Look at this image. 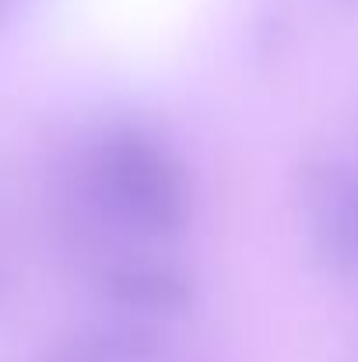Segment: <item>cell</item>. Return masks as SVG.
<instances>
[{
	"instance_id": "3",
	"label": "cell",
	"mask_w": 358,
	"mask_h": 362,
	"mask_svg": "<svg viewBox=\"0 0 358 362\" xmlns=\"http://www.w3.org/2000/svg\"><path fill=\"white\" fill-rule=\"evenodd\" d=\"M102 296L119 313L133 317H176L193 303V281L183 267L155 257H119L102 267Z\"/></svg>"
},
{
	"instance_id": "5",
	"label": "cell",
	"mask_w": 358,
	"mask_h": 362,
	"mask_svg": "<svg viewBox=\"0 0 358 362\" xmlns=\"http://www.w3.org/2000/svg\"><path fill=\"white\" fill-rule=\"evenodd\" d=\"M141 362H169V359H165V349H162L158 356H151V359H141Z\"/></svg>"
},
{
	"instance_id": "2",
	"label": "cell",
	"mask_w": 358,
	"mask_h": 362,
	"mask_svg": "<svg viewBox=\"0 0 358 362\" xmlns=\"http://www.w3.org/2000/svg\"><path fill=\"white\" fill-rule=\"evenodd\" d=\"M302 218L320 264L358 281V165L345 158H320L299 180Z\"/></svg>"
},
{
	"instance_id": "4",
	"label": "cell",
	"mask_w": 358,
	"mask_h": 362,
	"mask_svg": "<svg viewBox=\"0 0 358 362\" xmlns=\"http://www.w3.org/2000/svg\"><path fill=\"white\" fill-rule=\"evenodd\" d=\"M165 349L162 331L148 317L119 313L113 320L88 324L85 331H74L71 338L56 341L39 362H141Z\"/></svg>"
},
{
	"instance_id": "1",
	"label": "cell",
	"mask_w": 358,
	"mask_h": 362,
	"mask_svg": "<svg viewBox=\"0 0 358 362\" xmlns=\"http://www.w3.org/2000/svg\"><path fill=\"white\" fill-rule=\"evenodd\" d=\"M88 201L95 215L144 240H176L193 211L186 169L144 134H113L95 148Z\"/></svg>"
},
{
	"instance_id": "6",
	"label": "cell",
	"mask_w": 358,
	"mask_h": 362,
	"mask_svg": "<svg viewBox=\"0 0 358 362\" xmlns=\"http://www.w3.org/2000/svg\"><path fill=\"white\" fill-rule=\"evenodd\" d=\"M11 4H14V0H0V18H4V14L11 11Z\"/></svg>"
}]
</instances>
